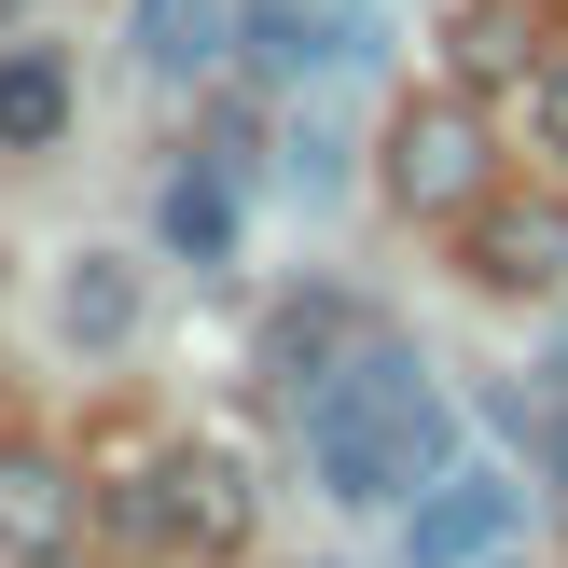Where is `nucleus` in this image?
Instances as JSON below:
<instances>
[{
	"mask_svg": "<svg viewBox=\"0 0 568 568\" xmlns=\"http://www.w3.org/2000/svg\"><path fill=\"white\" fill-rule=\"evenodd\" d=\"M388 194L403 209H486V111L471 98H416L388 125Z\"/></svg>",
	"mask_w": 568,
	"mask_h": 568,
	"instance_id": "obj_2",
	"label": "nucleus"
},
{
	"mask_svg": "<svg viewBox=\"0 0 568 568\" xmlns=\"http://www.w3.org/2000/svg\"><path fill=\"white\" fill-rule=\"evenodd\" d=\"M125 42H139V70L194 83L222 42H236V0H139V28H125Z\"/></svg>",
	"mask_w": 568,
	"mask_h": 568,
	"instance_id": "obj_7",
	"label": "nucleus"
},
{
	"mask_svg": "<svg viewBox=\"0 0 568 568\" xmlns=\"http://www.w3.org/2000/svg\"><path fill=\"white\" fill-rule=\"evenodd\" d=\"M541 486H555V499H568V403H555V416H541Z\"/></svg>",
	"mask_w": 568,
	"mask_h": 568,
	"instance_id": "obj_15",
	"label": "nucleus"
},
{
	"mask_svg": "<svg viewBox=\"0 0 568 568\" xmlns=\"http://www.w3.org/2000/svg\"><path fill=\"white\" fill-rule=\"evenodd\" d=\"M499 541H514V486H471V471H444L403 514V568H486Z\"/></svg>",
	"mask_w": 568,
	"mask_h": 568,
	"instance_id": "obj_5",
	"label": "nucleus"
},
{
	"mask_svg": "<svg viewBox=\"0 0 568 568\" xmlns=\"http://www.w3.org/2000/svg\"><path fill=\"white\" fill-rule=\"evenodd\" d=\"M55 333H70V347H125V333H139V277H125V264H70Z\"/></svg>",
	"mask_w": 568,
	"mask_h": 568,
	"instance_id": "obj_11",
	"label": "nucleus"
},
{
	"mask_svg": "<svg viewBox=\"0 0 568 568\" xmlns=\"http://www.w3.org/2000/svg\"><path fill=\"white\" fill-rule=\"evenodd\" d=\"M55 139H70V55L14 42L0 55V153H55Z\"/></svg>",
	"mask_w": 568,
	"mask_h": 568,
	"instance_id": "obj_6",
	"label": "nucleus"
},
{
	"mask_svg": "<svg viewBox=\"0 0 568 568\" xmlns=\"http://www.w3.org/2000/svg\"><path fill=\"white\" fill-rule=\"evenodd\" d=\"M527 125H541V153H568V55L527 70Z\"/></svg>",
	"mask_w": 568,
	"mask_h": 568,
	"instance_id": "obj_14",
	"label": "nucleus"
},
{
	"mask_svg": "<svg viewBox=\"0 0 568 568\" xmlns=\"http://www.w3.org/2000/svg\"><path fill=\"white\" fill-rule=\"evenodd\" d=\"M333 347H361V333H347V305H292V320L264 333V361H277V388H292V403L333 375Z\"/></svg>",
	"mask_w": 568,
	"mask_h": 568,
	"instance_id": "obj_13",
	"label": "nucleus"
},
{
	"mask_svg": "<svg viewBox=\"0 0 568 568\" xmlns=\"http://www.w3.org/2000/svg\"><path fill=\"white\" fill-rule=\"evenodd\" d=\"M111 527H125V541H236L250 499H236V471H222V458H153L125 499H111Z\"/></svg>",
	"mask_w": 568,
	"mask_h": 568,
	"instance_id": "obj_3",
	"label": "nucleus"
},
{
	"mask_svg": "<svg viewBox=\"0 0 568 568\" xmlns=\"http://www.w3.org/2000/svg\"><path fill=\"white\" fill-rule=\"evenodd\" d=\"M0 541H28V555L70 541V471L55 458H0Z\"/></svg>",
	"mask_w": 568,
	"mask_h": 568,
	"instance_id": "obj_10",
	"label": "nucleus"
},
{
	"mask_svg": "<svg viewBox=\"0 0 568 568\" xmlns=\"http://www.w3.org/2000/svg\"><path fill=\"white\" fill-rule=\"evenodd\" d=\"M458 264L486 277V292H555L568 277V209L555 194H486V209L458 222Z\"/></svg>",
	"mask_w": 568,
	"mask_h": 568,
	"instance_id": "obj_4",
	"label": "nucleus"
},
{
	"mask_svg": "<svg viewBox=\"0 0 568 568\" xmlns=\"http://www.w3.org/2000/svg\"><path fill=\"white\" fill-rule=\"evenodd\" d=\"M444 42H458V70H471V83H499V70H527L541 14H514V0H458V28H444Z\"/></svg>",
	"mask_w": 568,
	"mask_h": 568,
	"instance_id": "obj_12",
	"label": "nucleus"
},
{
	"mask_svg": "<svg viewBox=\"0 0 568 568\" xmlns=\"http://www.w3.org/2000/svg\"><path fill=\"white\" fill-rule=\"evenodd\" d=\"M292 416H305L320 499H347V514H416V499L444 486V458H458V416H444L430 361H416V347H375V333H361L347 375H320Z\"/></svg>",
	"mask_w": 568,
	"mask_h": 568,
	"instance_id": "obj_1",
	"label": "nucleus"
},
{
	"mask_svg": "<svg viewBox=\"0 0 568 568\" xmlns=\"http://www.w3.org/2000/svg\"><path fill=\"white\" fill-rule=\"evenodd\" d=\"M153 222H166V250H181V264H222V250H236V166H222V153H209V166H181Z\"/></svg>",
	"mask_w": 568,
	"mask_h": 568,
	"instance_id": "obj_9",
	"label": "nucleus"
},
{
	"mask_svg": "<svg viewBox=\"0 0 568 568\" xmlns=\"http://www.w3.org/2000/svg\"><path fill=\"white\" fill-rule=\"evenodd\" d=\"M250 42H264V70H347V55H361V14H347V0H264Z\"/></svg>",
	"mask_w": 568,
	"mask_h": 568,
	"instance_id": "obj_8",
	"label": "nucleus"
}]
</instances>
